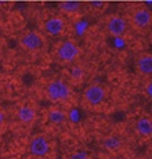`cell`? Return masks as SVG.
I'll use <instances>...</instances> for the list:
<instances>
[{
  "mask_svg": "<svg viewBox=\"0 0 152 159\" xmlns=\"http://www.w3.org/2000/svg\"><path fill=\"white\" fill-rule=\"evenodd\" d=\"M46 96L53 102L66 101L72 96V87L64 79H51L46 86Z\"/></svg>",
  "mask_w": 152,
  "mask_h": 159,
  "instance_id": "cell-1",
  "label": "cell"
},
{
  "mask_svg": "<svg viewBox=\"0 0 152 159\" xmlns=\"http://www.w3.org/2000/svg\"><path fill=\"white\" fill-rule=\"evenodd\" d=\"M82 54L80 46L72 39L61 40L56 47V57L62 64H74Z\"/></svg>",
  "mask_w": 152,
  "mask_h": 159,
  "instance_id": "cell-2",
  "label": "cell"
},
{
  "mask_svg": "<svg viewBox=\"0 0 152 159\" xmlns=\"http://www.w3.org/2000/svg\"><path fill=\"white\" fill-rule=\"evenodd\" d=\"M106 96H108V91H106V87L104 84L100 82H93L84 87L83 102L90 108H97V107L104 104Z\"/></svg>",
  "mask_w": 152,
  "mask_h": 159,
  "instance_id": "cell-3",
  "label": "cell"
},
{
  "mask_svg": "<svg viewBox=\"0 0 152 159\" xmlns=\"http://www.w3.org/2000/svg\"><path fill=\"white\" fill-rule=\"evenodd\" d=\"M18 44L24 51L29 54L39 53L44 47V36L36 29L25 30L18 39Z\"/></svg>",
  "mask_w": 152,
  "mask_h": 159,
  "instance_id": "cell-4",
  "label": "cell"
},
{
  "mask_svg": "<svg viewBox=\"0 0 152 159\" xmlns=\"http://www.w3.org/2000/svg\"><path fill=\"white\" fill-rule=\"evenodd\" d=\"M129 25L136 30H147L152 25V13L148 7L144 6H138L134 7L129 14V18H126Z\"/></svg>",
  "mask_w": 152,
  "mask_h": 159,
  "instance_id": "cell-5",
  "label": "cell"
},
{
  "mask_svg": "<svg viewBox=\"0 0 152 159\" xmlns=\"http://www.w3.org/2000/svg\"><path fill=\"white\" fill-rule=\"evenodd\" d=\"M51 149L50 140L47 139V136L43 133H35L29 139L28 143V151L32 157L36 158H44L46 155H48Z\"/></svg>",
  "mask_w": 152,
  "mask_h": 159,
  "instance_id": "cell-6",
  "label": "cell"
},
{
  "mask_svg": "<svg viewBox=\"0 0 152 159\" xmlns=\"http://www.w3.org/2000/svg\"><path fill=\"white\" fill-rule=\"evenodd\" d=\"M105 29L112 38H122L129 29V22L123 15L111 14L105 20Z\"/></svg>",
  "mask_w": 152,
  "mask_h": 159,
  "instance_id": "cell-7",
  "label": "cell"
},
{
  "mask_svg": "<svg viewBox=\"0 0 152 159\" xmlns=\"http://www.w3.org/2000/svg\"><path fill=\"white\" fill-rule=\"evenodd\" d=\"M43 30L46 35L58 38L66 30V21L62 15H51L43 21Z\"/></svg>",
  "mask_w": 152,
  "mask_h": 159,
  "instance_id": "cell-8",
  "label": "cell"
},
{
  "mask_svg": "<svg viewBox=\"0 0 152 159\" xmlns=\"http://www.w3.org/2000/svg\"><path fill=\"white\" fill-rule=\"evenodd\" d=\"M15 115H17L18 122L22 123L24 126H30L38 119V111H36V108L32 104H28V102H21L17 107Z\"/></svg>",
  "mask_w": 152,
  "mask_h": 159,
  "instance_id": "cell-9",
  "label": "cell"
},
{
  "mask_svg": "<svg viewBox=\"0 0 152 159\" xmlns=\"http://www.w3.org/2000/svg\"><path fill=\"white\" fill-rule=\"evenodd\" d=\"M136 69L140 75L150 78L152 75V54L150 51L140 53L136 57Z\"/></svg>",
  "mask_w": 152,
  "mask_h": 159,
  "instance_id": "cell-10",
  "label": "cell"
},
{
  "mask_svg": "<svg viewBox=\"0 0 152 159\" xmlns=\"http://www.w3.org/2000/svg\"><path fill=\"white\" fill-rule=\"evenodd\" d=\"M134 129L137 134L144 139H151L152 136V118L150 115H141L137 118L134 123Z\"/></svg>",
  "mask_w": 152,
  "mask_h": 159,
  "instance_id": "cell-11",
  "label": "cell"
},
{
  "mask_svg": "<svg viewBox=\"0 0 152 159\" xmlns=\"http://www.w3.org/2000/svg\"><path fill=\"white\" fill-rule=\"evenodd\" d=\"M47 118L51 123L54 125H61L66 120V112L60 107H51L47 111Z\"/></svg>",
  "mask_w": 152,
  "mask_h": 159,
  "instance_id": "cell-12",
  "label": "cell"
},
{
  "mask_svg": "<svg viewBox=\"0 0 152 159\" xmlns=\"http://www.w3.org/2000/svg\"><path fill=\"white\" fill-rule=\"evenodd\" d=\"M58 8L64 14L74 15V14H78L82 10V3L75 2V0H65V2L58 3Z\"/></svg>",
  "mask_w": 152,
  "mask_h": 159,
  "instance_id": "cell-13",
  "label": "cell"
},
{
  "mask_svg": "<svg viewBox=\"0 0 152 159\" xmlns=\"http://www.w3.org/2000/svg\"><path fill=\"white\" fill-rule=\"evenodd\" d=\"M104 147L109 152H118L122 148V141L115 136H108L104 139Z\"/></svg>",
  "mask_w": 152,
  "mask_h": 159,
  "instance_id": "cell-14",
  "label": "cell"
},
{
  "mask_svg": "<svg viewBox=\"0 0 152 159\" xmlns=\"http://www.w3.org/2000/svg\"><path fill=\"white\" fill-rule=\"evenodd\" d=\"M71 75H72V78L76 79V80H80L84 75V71H83V68H80V66H74L71 71Z\"/></svg>",
  "mask_w": 152,
  "mask_h": 159,
  "instance_id": "cell-15",
  "label": "cell"
},
{
  "mask_svg": "<svg viewBox=\"0 0 152 159\" xmlns=\"http://www.w3.org/2000/svg\"><path fill=\"white\" fill-rule=\"evenodd\" d=\"M142 93H144L148 98L152 97V82L150 80V79H148V80L144 83V86H142Z\"/></svg>",
  "mask_w": 152,
  "mask_h": 159,
  "instance_id": "cell-16",
  "label": "cell"
},
{
  "mask_svg": "<svg viewBox=\"0 0 152 159\" xmlns=\"http://www.w3.org/2000/svg\"><path fill=\"white\" fill-rule=\"evenodd\" d=\"M6 126V112L4 109L0 107V130H3Z\"/></svg>",
  "mask_w": 152,
  "mask_h": 159,
  "instance_id": "cell-17",
  "label": "cell"
},
{
  "mask_svg": "<svg viewBox=\"0 0 152 159\" xmlns=\"http://www.w3.org/2000/svg\"><path fill=\"white\" fill-rule=\"evenodd\" d=\"M71 159H87V157L84 152H75V154H72Z\"/></svg>",
  "mask_w": 152,
  "mask_h": 159,
  "instance_id": "cell-18",
  "label": "cell"
},
{
  "mask_svg": "<svg viewBox=\"0 0 152 159\" xmlns=\"http://www.w3.org/2000/svg\"><path fill=\"white\" fill-rule=\"evenodd\" d=\"M101 159H116V158H114V157H102Z\"/></svg>",
  "mask_w": 152,
  "mask_h": 159,
  "instance_id": "cell-19",
  "label": "cell"
}]
</instances>
